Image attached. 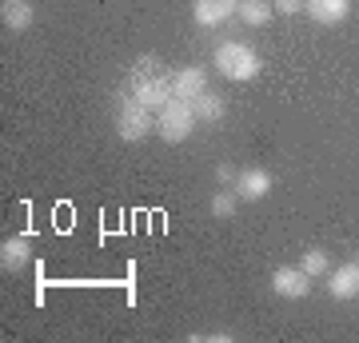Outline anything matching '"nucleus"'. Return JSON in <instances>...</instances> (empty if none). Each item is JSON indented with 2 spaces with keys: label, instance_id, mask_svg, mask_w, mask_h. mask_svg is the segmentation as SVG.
<instances>
[{
  "label": "nucleus",
  "instance_id": "nucleus-1",
  "mask_svg": "<svg viewBox=\"0 0 359 343\" xmlns=\"http://www.w3.org/2000/svg\"><path fill=\"white\" fill-rule=\"evenodd\" d=\"M128 96H136V100H140L144 108H152V112H160V108L172 100V76L160 68L156 56H140V60L132 64Z\"/></svg>",
  "mask_w": 359,
  "mask_h": 343
},
{
  "label": "nucleus",
  "instance_id": "nucleus-2",
  "mask_svg": "<svg viewBox=\"0 0 359 343\" xmlns=\"http://www.w3.org/2000/svg\"><path fill=\"white\" fill-rule=\"evenodd\" d=\"M216 68L228 80H236V84H248V80H256L264 72V60H259V52L252 44H244V40H224L216 48Z\"/></svg>",
  "mask_w": 359,
  "mask_h": 343
},
{
  "label": "nucleus",
  "instance_id": "nucleus-3",
  "mask_svg": "<svg viewBox=\"0 0 359 343\" xmlns=\"http://www.w3.org/2000/svg\"><path fill=\"white\" fill-rule=\"evenodd\" d=\"M196 124H200V120H196L192 100H180V96H172V100L156 112V132H160L164 144H184L196 132Z\"/></svg>",
  "mask_w": 359,
  "mask_h": 343
},
{
  "label": "nucleus",
  "instance_id": "nucleus-4",
  "mask_svg": "<svg viewBox=\"0 0 359 343\" xmlns=\"http://www.w3.org/2000/svg\"><path fill=\"white\" fill-rule=\"evenodd\" d=\"M116 132H120V140H128V144H136V140H144L148 132H156V112L152 108H144L136 96H120V104H116Z\"/></svg>",
  "mask_w": 359,
  "mask_h": 343
},
{
  "label": "nucleus",
  "instance_id": "nucleus-5",
  "mask_svg": "<svg viewBox=\"0 0 359 343\" xmlns=\"http://www.w3.org/2000/svg\"><path fill=\"white\" fill-rule=\"evenodd\" d=\"M271 292L283 295V300H304V295L311 292V276L304 271L299 264H287V267H276L271 271Z\"/></svg>",
  "mask_w": 359,
  "mask_h": 343
},
{
  "label": "nucleus",
  "instance_id": "nucleus-6",
  "mask_svg": "<svg viewBox=\"0 0 359 343\" xmlns=\"http://www.w3.org/2000/svg\"><path fill=\"white\" fill-rule=\"evenodd\" d=\"M236 4H240V0H196L192 20L200 28H219V25H228L231 16H236Z\"/></svg>",
  "mask_w": 359,
  "mask_h": 343
},
{
  "label": "nucleus",
  "instance_id": "nucleus-7",
  "mask_svg": "<svg viewBox=\"0 0 359 343\" xmlns=\"http://www.w3.org/2000/svg\"><path fill=\"white\" fill-rule=\"evenodd\" d=\"M304 13L323 28H335L344 25L347 13H351V0H304Z\"/></svg>",
  "mask_w": 359,
  "mask_h": 343
},
{
  "label": "nucleus",
  "instance_id": "nucleus-8",
  "mask_svg": "<svg viewBox=\"0 0 359 343\" xmlns=\"http://www.w3.org/2000/svg\"><path fill=\"white\" fill-rule=\"evenodd\" d=\"M208 88V72L204 68H180V72H172V96H180V100H196L200 92Z\"/></svg>",
  "mask_w": 359,
  "mask_h": 343
},
{
  "label": "nucleus",
  "instance_id": "nucleus-9",
  "mask_svg": "<svg viewBox=\"0 0 359 343\" xmlns=\"http://www.w3.org/2000/svg\"><path fill=\"white\" fill-rule=\"evenodd\" d=\"M327 292H332L335 300H355L359 295V264L355 260L344 264V267H332V276H327Z\"/></svg>",
  "mask_w": 359,
  "mask_h": 343
},
{
  "label": "nucleus",
  "instance_id": "nucleus-10",
  "mask_svg": "<svg viewBox=\"0 0 359 343\" xmlns=\"http://www.w3.org/2000/svg\"><path fill=\"white\" fill-rule=\"evenodd\" d=\"M271 191V176L264 168H244L240 176H236V196L240 200H264Z\"/></svg>",
  "mask_w": 359,
  "mask_h": 343
},
{
  "label": "nucleus",
  "instance_id": "nucleus-11",
  "mask_svg": "<svg viewBox=\"0 0 359 343\" xmlns=\"http://www.w3.org/2000/svg\"><path fill=\"white\" fill-rule=\"evenodd\" d=\"M28 260H32V240L28 236H8L0 243V267L4 271H20V267H28Z\"/></svg>",
  "mask_w": 359,
  "mask_h": 343
},
{
  "label": "nucleus",
  "instance_id": "nucleus-12",
  "mask_svg": "<svg viewBox=\"0 0 359 343\" xmlns=\"http://www.w3.org/2000/svg\"><path fill=\"white\" fill-rule=\"evenodd\" d=\"M192 108H196V120H200V124H219V120H224V112H228L224 96H216V92H208V88L192 100Z\"/></svg>",
  "mask_w": 359,
  "mask_h": 343
},
{
  "label": "nucleus",
  "instance_id": "nucleus-13",
  "mask_svg": "<svg viewBox=\"0 0 359 343\" xmlns=\"http://www.w3.org/2000/svg\"><path fill=\"white\" fill-rule=\"evenodd\" d=\"M236 16H240L248 28H264L271 16H276V8H271V0H240V4H236Z\"/></svg>",
  "mask_w": 359,
  "mask_h": 343
},
{
  "label": "nucleus",
  "instance_id": "nucleus-14",
  "mask_svg": "<svg viewBox=\"0 0 359 343\" xmlns=\"http://www.w3.org/2000/svg\"><path fill=\"white\" fill-rule=\"evenodd\" d=\"M0 20H4L8 32H25V28L32 25V4H28V0H8V4L0 8Z\"/></svg>",
  "mask_w": 359,
  "mask_h": 343
},
{
  "label": "nucleus",
  "instance_id": "nucleus-15",
  "mask_svg": "<svg viewBox=\"0 0 359 343\" xmlns=\"http://www.w3.org/2000/svg\"><path fill=\"white\" fill-rule=\"evenodd\" d=\"M299 267L308 271L311 280H316V276H327V271H332V255L323 252V248H311V252L299 255Z\"/></svg>",
  "mask_w": 359,
  "mask_h": 343
},
{
  "label": "nucleus",
  "instance_id": "nucleus-16",
  "mask_svg": "<svg viewBox=\"0 0 359 343\" xmlns=\"http://www.w3.org/2000/svg\"><path fill=\"white\" fill-rule=\"evenodd\" d=\"M236 208H240V196H231V191H216L212 196V216L216 220H231Z\"/></svg>",
  "mask_w": 359,
  "mask_h": 343
},
{
  "label": "nucleus",
  "instance_id": "nucleus-17",
  "mask_svg": "<svg viewBox=\"0 0 359 343\" xmlns=\"http://www.w3.org/2000/svg\"><path fill=\"white\" fill-rule=\"evenodd\" d=\"M271 8L280 16H295L299 8H304V0H271Z\"/></svg>",
  "mask_w": 359,
  "mask_h": 343
},
{
  "label": "nucleus",
  "instance_id": "nucleus-18",
  "mask_svg": "<svg viewBox=\"0 0 359 343\" xmlns=\"http://www.w3.org/2000/svg\"><path fill=\"white\" fill-rule=\"evenodd\" d=\"M216 180H219V184H231V180H236V172H231L228 164H219L216 168Z\"/></svg>",
  "mask_w": 359,
  "mask_h": 343
},
{
  "label": "nucleus",
  "instance_id": "nucleus-19",
  "mask_svg": "<svg viewBox=\"0 0 359 343\" xmlns=\"http://www.w3.org/2000/svg\"><path fill=\"white\" fill-rule=\"evenodd\" d=\"M355 264H359V255H355Z\"/></svg>",
  "mask_w": 359,
  "mask_h": 343
},
{
  "label": "nucleus",
  "instance_id": "nucleus-20",
  "mask_svg": "<svg viewBox=\"0 0 359 343\" xmlns=\"http://www.w3.org/2000/svg\"><path fill=\"white\" fill-rule=\"evenodd\" d=\"M4 4H8V0H4Z\"/></svg>",
  "mask_w": 359,
  "mask_h": 343
}]
</instances>
